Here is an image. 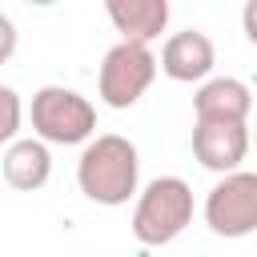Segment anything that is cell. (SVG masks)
<instances>
[{
	"mask_svg": "<svg viewBox=\"0 0 257 257\" xmlns=\"http://www.w3.org/2000/svg\"><path fill=\"white\" fill-rule=\"evenodd\" d=\"M137 181H141V157L128 137L100 133L80 149L76 185L92 205H104V209L128 205V197H137Z\"/></svg>",
	"mask_w": 257,
	"mask_h": 257,
	"instance_id": "obj_1",
	"label": "cell"
},
{
	"mask_svg": "<svg viewBox=\"0 0 257 257\" xmlns=\"http://www.w3.org/2000/svg\"><path fill=\"white\" fill-rule=\"evenodd\" d=\"M193 221V189L181 177H157L141 189L133 209V237L141 245H169Z\"/></svg>",
	"mask_w": 257,
	"mask_h": 257,
	"instance_id": "obj_2",
	"label": "cell"
},
{
	"mask_svg": "<svg viewBox=\"0 0 257 257\" xmlns=\"http://www.w3.org/2000/svg\"><path fill=\"white\" fill-rule=\"evenodd\" d=\"M32 137L44 145H88L96 133V108L88 96L64 84H44L32 92Z\"/></svg>",
	"mask_w": 257,
	"mask_h": 257,
	"instance_id": "obj_3",
	"label": "cell"
},
{
	"mask_svg": "<svg viewBox=\"0 0 257 257\" xmlns=\"http://www.w3.org/2000/svg\"><path fill=\"white\" fill-rule=\"evenodd\" d=\"M153 80H157V56H153V48L149 44H137V40H120L100 60L96 96L108 108H133L149 92Z\"/></svg>",
	"mask_w": 257,
	"mask_h": 257,
	"instance_id": "obj_4",
	"label": "cell"
},
{
	"mask_svg": "<svg viewBox=\"0 0 257 257\" xmlns=\"http://www.w3.org/2000/svg\"><path fill=\"white\" fill-rule=\"evenodd\" d=\"M205 225L233 241L257 233V173H225L205 197Z\"/></svg>",
	"mask_w": 257,
	"mask_h": 257,
	"instance_id": "obj_5",
	"label": "cell"
},
{
	"mask_svg": "<svg viewBox=\"0 0 257 257\" xmlns=\"http://www.w3.org/2000/svg\"><path fill=\"white\" fill-rule=\"evenodd\" d=\"M249 153V128L233 120H197L193 128V157L209 173H237Z\"/></svg>",
	"mask_w": 257,
	"mask_h": 257,
	"instance_id": "obj_6",
	"label": "cell"
},
{
	"mask_svg": "<svg viewBox=\"0 0 257 257\" xmlns=\"http://www.w3.org/2000/svg\"><path fill=\"white\" fill-rule=\"evenodd\" d=\"M213 64H217V48H213V40H209L205 32H197V28L173 32V36L165 40V48H161V60H157V68H161L169 80H177V84L209 80Z\"/></svg>",
	"mask_w": 257,
	"mask_h": 257,
	"instance_id": "obj_7",
	"label": "cell"
},
{
	"mask_svg": "<svg viewBox=\"0 0 257 257\" xmlns=\"http://www.w3.org/2000/svg\"><path fill=\"white\" fill-rule=\"evenodd\" d=\"M249 108H253V92L237 76H209L193 92V116L197 120H233V124H245Z\"/></svg>",
	"mask_w": 257,
	"mask_h": 257,
	"instance_id": "obj_8",
	"label": "cell"
},
{
	"mask_svg": "<svg viewBox=\"0 0 257 257\" xmlns=\"http://www.w3.org/2000/svg\"><path fill=\"white\" fill-rule=\"evenodd\" d=\"M0 173L16 193H36L52 177V153L40 137H16L0 157Z\"/></svg>",
	"mask_w": 257,
	"mask_h": 257,
	"instance_id": "obj_9",
	"label": "cell"
},
{
	"mask_svg": "<svg viewBox=\"0 0 257 257\" xmlns=\"http://www.w3.org/2000/svg\"><path fill=\"white\" fill-rule=\"evenodd\" d=\"M104 12L120 40L153 44L169 28V0H104Z\"/></svg>",
	"mask_w": 257,
	"mask_h": 257,
	"instance_id": "obj_10",
	"label": "cell"
},
{
	"mask_svg": "<svg viewBox=\"0 0 257 257\" xmlns=\"http://www.w3.org/2000/svg\"><path fill=\"white\" fill-rule=\"evenodd\" d=\"M24 124V104H20V92L0 84V145H12L16 133Z\"/></svg>",
	"mask_w": 257,
	"mask_h": 257,
	"instance_id": "obj_11",
	"label": "cell"
},
{
	"mask_svg": "<svg viewBox=\"0 0 257 257\" xmlns=\"http://www.w3.org/2000/svg\"><path fill=\"white\" fill-rule=\"evenodd\" d=\"M12 52H16V24L0 12V64H8Z\"/></svg>",
	"mask_w": 257,
	"mask_h": 257,
	"instance_id": "obj_12",
	"label": "cell"
},
{
	"mask_svg": "<svg viewBox=\"0 0 257 257\" xmlns=\"http://www.w3.org/2000/svg\"><path fill=\"white\" fill-rule=\"evenodd\" d=\"M241 28H245L249 44H257V0H245V8H241Z\"/></svg>",
	"mask_w": 257,
	"mask_h": 257,
	"instance_id": "obj_13",
	"label": "cell"
},
{
	"mask_svg": "<svg viewBox=\"0 0 257 257\" xmlns=\"http://www.w3.org/2000/svg\"><path fill=\"white\" fill-rule=\"evenodd\" d=\"M28 4H36V8H48V4H56V0H28Z\"/></svg>",
	"mask_w": 257,
	"mask_h": 257,
	"instance_id": "obj_14",
	"label": "cell"
}]
</instances>
